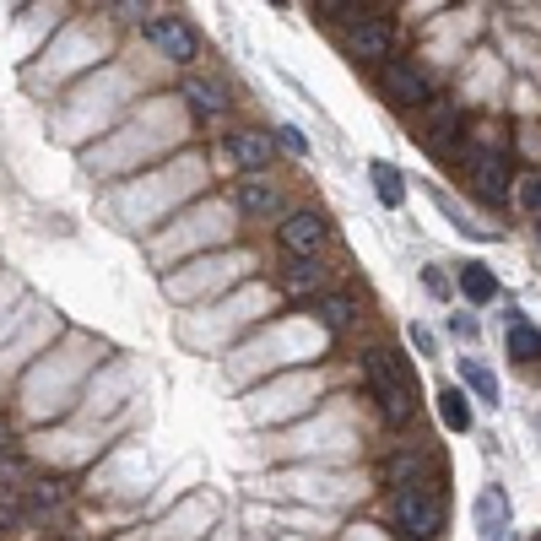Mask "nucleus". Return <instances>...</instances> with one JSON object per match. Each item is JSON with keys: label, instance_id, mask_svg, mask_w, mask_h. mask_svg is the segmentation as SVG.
<instances>
[{"label": "nucleus", "instance_id": "f257e3e1", "mask_svg": "<svg viewBox=\"0 0 541 541\" xmlns=\"http://www.w3.org/2000/svg\"><path fill=\"white\" fill-rule=\"evenodd\" d=\"M363 374H368V390H374L379 412L390 422H412L417 401H412V379H406V368L390 358V352H368L363 358Z\"/></svg>", "mask_w": 541, "mask_h": 541}, {"label": "nucleus", "instance_id": "f03ea898", "mask_svg": "<svg viewBox=\"0 0 541 541\" xmlns=\"http://www.w3.org/2000/svg\"><path fill=\"white\" fill-rule=\"evenodd\" d=\"M395 525L406 541H433L444 531V498L433 487H401L395 493Z\"/></svg>", "mask_w": 541, "mask_h": 541}, {"label": "nucleus", "instance_id": "7ed1b4c3", "mask_svg": "<svg viewBox=\"0 0 541 541\" xmlns=\"http://www.w3.org/2000/svg\"><path fill=\"white\" fill-rule=\"evenodd\" d=\"M385 92L401 109H422V103L433 98V71L417 60H395V65H385Z\"/></svg>", "mask_w": 541, "mask_h": 541}, {"label": "nucleus", "instance_id": "20e7f679", "mask_svg": "<svg viewBox=\"0 0 541 541\" xmlns=\"http://www.w3.org/2000/svg\"><path fill=\"white\" fill-rule=\"evenodd\" d=\"M325 239H331V228H325L314 211H293V217L282 222V249L293 260H314L325 249Z\"/></svg>", "mask_w": 541, "mask_h": 541}, {"label": "nucleus", "instance_id": "39448f33", "mask_svg": "<svg viewBox=\"0 0 541 541\" xmlns=\"http://www.w3.org/2000/svg\"><path fill=\"white\" fill-rule=\"evenodd\" d=\"M471 190H477L487 206H504L509 201V163H504V157H498V152L477 157V163H471Z\"/></svg>", "mask_w": 541, "mask_h": 541}, {"label": "nucleus", "instance_id": "423d86ee", "mask_svg": "<svg viewBox=\"0 0 541 541\" xmlns=\"http://www.w3.org/2000/svg\"><path fill=\"white\" fill-rule=\"evenodd\" d=\"M347 49H352L358 60H385L390 49H395V28H390L385 17H363L358 28L347 33Z\"/></svg>", "mask_w": 541, "mask_h": 541}, {"label": "nucleus", "instance_id": "0eeeda50", "mask_svg": "<svg viewBox=\"0 0 541 541\" xmlns=\"http://www.w3.org/2000/svg\"><path fill=\"white\" fill-rule=\"evenodd\" d=\"M147 38L163 49L168 60H179V65L195 60V33L184 28V22H174V17H152V22H147Z\"/></svg>", "mask_w": 541, "mask_h": 541}, {"label": "nucleus", "instance_id": "6e6552de", "mask_svg": "<svg viewBox=\"0 0 541 541\" xmlns=\"http://www.w3.org/2000/svg\"><path fill=\"white\" fill-rule=\"evenodd\" d=\"M422 477H428V455H417V450H395L385 460V482L401 493V487H422Z\"/></svg>", "mask_w": 541, "mask_h": 541}, {"label": "nucleus", "instance_id": "1a4fd4ad", "mask_svg": "<svg viewBox=\"0 0 541 541\" xmlns=\"http://www.w3.org/2000/svg\"><path fill=\"white\" fill-rule=\"evenodd\" d=\"M228 157H233L239 168H249V174H255V168L271 163V136H260V130H239V136L228 141Z\"/></svg>", "mask_w": 541, "mask_h": 541}, {"label": "nucleus", "instance_id": "9d476101", "mask_svg": "<svg viewBox=\"0 0 541 541\" xmlns=\"http://www.w3.org/2000/svg\"><path fill=\"white\" fill-rule=\"evenodd\" d=\"M477 525H482V536H487V541L504 536V525H509V498L498 493V487H487V493L477 498Z\"/></svg>", "mask_w": 541, "mask_h": 541}, {"label": "nucleus", "instance_id": "9b49d317", "mask_svg": "<svg viewBox=\"0 0 541 541\" xmlns=\"http://www.w3.org/2000/svg\"><path fill=\"white\" fill-rule=\"evenodd\" d=\"M428 141H433V152H455L460 147V109H455V103H444V109L433 114Z\"/></svg>", "mask_w": 541, "mask_h": 541}, {"label": "nucleus", "instance_id": "f8f14e48", "mask_svg": "<svg viewBox=\"0 0 541 541\" xmlns=\"http://www.w3.org/2000/svg\"><path fill=\"white\" fill-rule=\"evenodd\" d=\"M239 206L255 211V217H271V211H282V195H276V184L244 179V184H239Z\"/></svg>", "mask_w": 541, "mask_h": 541}, {"label": "nucleus", "instance_id": "ddd939ff", "mask_svg": "<svg viewBox=\"0 0 541 541\" xmlns=\"http://www.w3.org/2000/svg\"><path fill=\"white\" fill-rule=\"evenodd\" d=\"M460 293H466L471 303H493L498 298V276L487 266H460Z\"/></svg>", "mask_w": 541, "mask_h": 541}, {"label": "nucleus", "instance_id": "4468645a", "mask_svg": "<svg viewBox=\"0 0 541 541\" xmlns=\"http://www.w3.org/2000/svg\"><path fill=\"white\" fill-rule=\"evenodd\" d=\"M184 98H190L201 114H222V109H228V92H222L217 82H201V76H184Z\"/></svg>", "mask_w": 541, "mask_h": 541}, {"label": "nucleus", "instance_id": "2eb2a0df", "mask_svg": "<svg viewBox=\"0 0 541 541\" xmlns=\"http://www.w3.org/2000/svg\"><path fill=\"white\" fill-rule=\"evenodd\" d=\"M439 417H444V428H450V433H466L471 428L466 395H460V390H439Z\"/></svg>", "mask_w": 541, "mask_h": 541}, {"label": "nucleus", "instance_id": "dca6fc26", "mask_svg": "<svg viewBox=\"0 0 541 541\" xmlns=\"http://www.w3.org/2000/svg\"><path fill=\"white\" fill-rule=\"evenodd\" d=\"M282 287H287V293H314V287H320V266H314V260H287Z\"/></svg>", "mask_w": 541, "mask_h": 541}, {"label": "nucleus", "instance_id": "f3484780", "mask_svg": "<svg viewBox=\"0 0 541 541\" xmlns=\"http://www.w3.org/2000/svg\"><path fill=\"white\" fill-rule=\"evenodd\" d=\"M509 358H520V363H531V358H541V331L536 325H509Z\"/></svg>", "mask_w": 541, "mask_h": 541}, {"label": "nucleus", "instance_id": "a211bd4d", "mask_svg": "<svg viewBox=\"0 0 541 541\" xmlns=\"http://www.w3.org/2000/svg\"><path fill=\"white\" fill-rule=\"evenodd\" d=\"M320 320L331 325V331H347V325L358 320V303L341 298V293H331V298H320Z\"/></svg>", "mask_w": 541, "mask_h": 541}, {"label": "nucleus", "instance_id": "6ab92c4d", "mask_svg": "<svg viewBox=\"0 0 541 541\" xmlns=\"http://www.w3.org/2000/svg\"><path fill=\"white\" fill-rule=\"evenodd\" d=\"M460 379H466V385H471V390H477V395H482V401H487V406H493V401H498V379H493V374H487V368H482L477 358H460Z\"/></svg>", "mask_w": 541, "mask_h": 541}, {"label": "nucleus", "instance_id": "aec40b11", "mask_svg": "<svg viewBox=\"0 0 541 541\" xmlns=\"http://www.w3.org/2000/svg\"><path fill=\"white\" fill-rule=\"evenodd\" d=\"M374 184H379V201H385V206H401V201H406V179H401V168L374 163Z\"/></svg>", "mask_w": 541, "mask_h": 541}, {"label": "nucleus", "instance_id": "412c9836", "mask_svg": "<svg viewBox=\"0 0 541 541\" xmlns=\"http://www.w3.org/2000/svg\"><path fill=\"white\" fill-rule=\"evenodd\" d=\"M28 504H33L38 514L60 509V487H55V482H33V487H28Z\"/></svg>", "mask_w": 541, "mask_h": 541}, {"label": "nucleus", "instance_id": "4be33fe9", "mask_svg": "<svg viewBox=\"0 0 541 541\" xmlns=\"http://www.w3.org/2000/svg\"><path fill=\"white\" fill-rule=\"evenodd\" d=\"M520 206L531 211V217H541V174H531V179H520Z\"/></svg>", "mask_w": 541, "mask_h": 541}, {"label": "nucleus", "instance_id": "5701e85b", "mask_svg": "<svg viewBox=\"0 0 541 541\" xmlns=\"http://www.w3.org/2000/svg\"><path fill=\"white\" fill-rule=\"evenodd\" d=\"M276 141H282V147H287V152H298V157H303V152H309V141H303V136H298V130H293V125H282V130H276Z\"/></svg>", "mask_w": 541, "mask_h": 541}, {"label": "nucleus", "instance_id": "b1692460", "mask_svg": "<svg viewBox=\"0 0 541 541\" xmlns=\"http://www.w3.org/2000/svg\"><path fill=\"white\" fill-rule=\"evenodd\" d=\"M11 450V433H6V422H0V455H6Z\"/></svg>", "mask_w": 541, "mask_h": 541}]
</instances>
